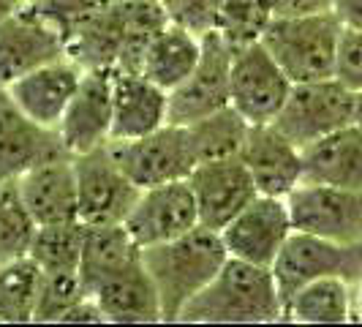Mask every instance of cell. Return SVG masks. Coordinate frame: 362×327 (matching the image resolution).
Returning <instances> with one entry per match:
<instances>
[{
    "label": "cell",
    "mask_w": 362,
    "mask_h": 327,
    "mask_svg": "<svg viewBox=\"0 0 362 327\" xmlns=\"http://www.w3.org/2000/svg\"><path fill=\"white\" fill-rule=\"evenodd\" d=\"M284 319L272 268L229 256L218 275L180 311L185 325H270Z\"/></svg>",
    "instance_id": "1"
},
{
    "label": "cell",
    "mask_w": 362,
    "mask_h": 327,
    "mask_svg": "<svg viewBox=\"0 0 362 327\" xmlns=\"http://www.w3.org/2000/svg\"><path fill=\"white\" fill-rule=\"evenodd\" d=\"M226 259L221 232L202 224L175 240L142 248V265L158 292L163 322H177L188 300L216 278Z\"/></svg>",
    "instance_id": "2"
},
{
    "label": "cell",
    "mask_w": 362,
    "mask_h": 327,
    "mask_svg": "<svg viewBox=\"0 0 362 327\" xmlns=\"http://www.w3.org/2000/svg\"><path fill=\"white\" fill-rule=\"evenodd\" d=\"M341 30L344 25L332 11L313 17H272L262 33V44L291 85H300L335 76Z\"/></svg>",
    "instance_id": "3"
},
{
    "label": "cell",
    "mask_w": 362,
    "mask_h": 327,
    "mask_svg": "<svg viewBox=\"0 0 362 327\" xmlns=\"http://www.w3.org/2000/svg\"><path fill=\"white\" fill-rule=\"evenodd\" d=\"M272 275L284 309L294 292L316 278L335 275L357 287L362 278V237L354 243H338L294 229L272 262Z\"/></svg>",
    "instance_id": "4"
},
{
    "label": "cell",
    "mask_w": 362,
    "mask_h": 327,
    "mask_svg": "<svg viewBox=\"0 0 362 327\" xmlns=\"http://www.w3.org/2000/svg\"><path fill=\"white\" fill-rule=\"evenodd\" d=\"M354 104L357 93L349 91L338 76L300 82L291 85L289 98L275 115L272 126L300 150H305L332 131L354 123Z\"/></svg>",
    "instance_id": "5"
},
{
    "label": "cell",
    "mask_w": 362,
    "mask_h": 327,
    "mask_svg": "<svg viewBox=\"0 0 362 327\" xmlns=\"http://www.w3.org/2000/svg\"><path fill=\"white\" fill-rule=\"evenodd\" d=\"M76 175V218L88 226L123 224L139 197V185L115 161L109 142L74 156Z\"/></svg>",
    "instance_id": "6"
},
{
    "label": "cell",
    "mask_w": 362,
    "mask_h": 327,
    "mask_svg": "<svg viewBox=\"0 0 362 327\" xmlns=\"http://www.w3.org/2000/svg\"><path fill=\"white\" fill-rule=\"evenodd\" d=\"M229 76H232V47L218 30H210L202 36V54L194 71L175 91H169L166 123L191 126L199 117L232 107Z\"/></svg>",
    "instance_id": "7"
},
{
    "label": "cell",
    "mask_w": 362,
    "mask_h": 327,
    "mask_svg": "<svg viewBox=\"0 0 362 327\" xmlns=\"http://www.w3.org/2000/svg\"><path fill=\"white\" fill-rule=\"evenodd\" d=\"M109 150L139 188L188 180V175L197 166V156L185 126L172 123L156 128L153 134L139 139H109Z\"/></svg>",
    "instance_id": "8"
},
{
    "label": "cell",
    "mask_w": 362,
    "mask_h": 327,
    "mask_svg": "<svg viewBox=\"0 0 362 327\" xmlns=\"http://www.w3.org/2000/svg\"><path fill=\"white\" fill-rule=\"evenodd\" d=\"M232 109H237L248 126L272 123L291 91L289 76L275 63L264 44L254 41L232 50Z\"/></svg>",
    "instance_id": "9"
},
{
    "label": "cell",
    "mask_w": 362,
    "mask_h": 327,
    "mask_svg": "<svg viewBox=\"0 0 362 327\" xmlns=\"http://www.w3.org/2000/svg\"><path fill=\"white\" fill-rule=\"evenodd\" d=\"M291 232H294V224H291L289 202L284 197L259 194L221 229V240L229 256L251 265H262V268H272L275 256L281 254Z\"/></svg>",
    "instance_id": "10"
},
{
    "label": "cell",
    "mask_w": 362,
    "mask_h": 327,
    "mask_svg": "<svg viewBox=\"0 0 362 327\" xmlns=\"http://www.w3.org/2000/svg\"><path fill=\"white\" fill-rule=\"evenodd\" d=\"M289 213L294 229L310 235L354 243L362 237V191L338 188L319 183H300L289 197Z\"/></svg>",
    "instance_id": "11"
},
{
    "label": "cell",
    "mask_w": 362,
    "mask_h": 327,
    "mask_svg": "<svg viewBox=\"0 0 362 327\" xmlns=\"http://www.w3.org/2000/svg\"><path fill=\"white\" fill-rule=\"evenodd\" d=\"M123 224L139 248L175 240L191 232L194 226H199L197 197L188 180H172L153 188H142Z\"/></svg>",
    "instance_id": "12"
},
{
    "label": "cell",
    "mask_w": 362,
    "mask_h": 327,
    "mask_svg": "<svg viewBox=\"0 0 362 327\" xmlns=\"http://www.w3.org/2000/svg\"><path fill=\"white\" fill-rule=\"evenodd\" d=\"M66 54V41L33 3L22 0L14 14L0 22V85L8 88L38 66Z\"/></svg>",
    "instance_id": "13"
},
{
    "label": "cell",
    "mask_w": 362,
    "mask_h": 327,
    "mask_svg": "<svg viewBox=\"0 0 362 327\" xmlns=\"http://www.w3.org/2000/svg\"><path fill=\"white\" fill-rule=\"evenodd\" d=\"M188 185L197 197L199 224L216 232H221L248 202L259 197L254 178L240 156L197 164L188 175Z\"/></svg>",
    "instance_id": "14"
},
{
    "label": "cell",
    "mask_w": 362,
    "mask_h": 327,
    "mask_svg": "<svg viewBox=\"0 0 362 327\" xmlns=\"http://www.w3.org/2000/svg\"><path fill=\"white\" fill-rule=\"evenodd\" d=\"M54 131L71 156L107 145L112 131V71L82 74V82Z\"/></svg>",
    "instance_id": "15"
},
{
    "label": "cell",
    "mask_w": 362,
    "mask_h": 327,
    "mask_svg": "<svg viewBox=\"0 0 362 327\" xmlns=\"http://www.w3.org/2000/svg\"><path fill=\"white\" fill-rule=\"evenodd\" d=\"M240 161L251 172L254 185L264 197H289L303 183V150L289 142L272 123L251 126Z\"/></svg>",
    "instance_id": "16"
},
{
    "label": "cell",
    "mask_w": 362,
    "mask_h": 327,
    "mask_svg": "<svg viewBox=\"0 0 362 327\" xmlns=\"http://www.w3.org/2000/svg\"><path fill=\"white\" fill-rule=\"evenodd\" d=\"M82 69L74 63L71 57L60 54L49 63L38 66L25 76L14 79L6 91L17 101V107L36 120L44 128H57L63 120V112L74 98V93L82 82Z\"/></svg>",
    "instance_id": "17"
},
{
    "label": "cell",
    "mask_w": 362,
    "mask_h": 327,
    "mask_svg": "<svg viewBox=\"0 0 362 327\" xmlns=\"http://www.w3.org/2000/svg\"><path fill=\"white\" fill-rule=\"evenodd\" d=\"M19 194L38 226L76 221V175L74 156L60 150L19 175Z\"/></svg>",
    "instance_id": "18"
},
{
    "label": "cell",
    "mask_w": 362,
    "mask_h": 327,
    "mask_svg": "<svg viewBox=\"0 0 362 327\" xmlns=\"http://www.w3.org/2000/svg\"><path fill=\"white\" fill-rule=\"evenodd\" d=\"M66 150L54 128L30 120L0 85V183L19 180L33 164Z\"/></svg>",
    "instance_id": "19"
},
{
    "label": "cell",
    "mask_w": 362,
    "mask_h": 327,
    "mask_svg": "<svg viewBox=\"0 0 362 327\" xmlns=\"http://www.w3.org/2000/svg\"><path fill=\"white\" fill-rule=\"evenodd\" d=\"M169 93L142 74L112 71V131L109 139H139L166 126Z\"/></svg>",
    "instance_id": "20"
},
{
    "label": "cell",
    "mask_w": 362,
    "mask_h": 327,
    "mask_svg": "<svg viewBox=\"0 0 362 327\" xmlns=\"http://www.w3.org/2000/svg\"><path fill=\"white\" fill-rule=\"evenodd\" d=\"M303 183L362 191V128L357 123H349L305 147Z\"/></svg>",
    "instance_id": "21"
},
{
    "label": "cell",
    "mask_w": 362,
    "mask_h": 327,
    "mask_svg": "<svg viewBox=\"0 0 362 327\" xmlns=\"http://www.w3.org/2000/svg\"><path fill=\"white\" fill-rule=\"evenodd\" d=\"M90 297L101 306L107 322L117 325H150V322H163L158 292L153 287V278L145 270L142 262L131 265L126 270L115 272L107 278Z\"/></svg>",
    "instance_id": "22"
},
{
    "label": "cell",
    "mask_w": 362,
    "mask_h": 327,
    "mask_svg": "<svg viewBox=\"0 0 362 327\" xmlns=\"http://www.w3.org/2000/svg\"><path fill=\"white\" fill-rule=\"evenodd\" d=\"M136 262H142V248L131 237L126 224H95L85 229L79 278L88 294H93L115 272L126 270Z\"/></svg>",
    "instance_id": "23"
},
{
    "label": "cell",
    "mask_w": 362,
    "mask_h": 327,
    "mask_svg": "<svg viewBox=\"0 0 362 327\" xmlns=\"http://www.w3.org/2000/svg\"><path fill=\"white\" fill-rule=\"evenodd\" d=\"M199 54L202 36L175 22H166L147 47L145 60H142V76L156 82L166 93L175 91L194 71V66L199 63Z\"/></svg>",
    "instance_id": "24"
},
{
    "label": "cell",
    "mask_w": 362,
    "mask_h": 327,
    "mask_svg": "<svg viewBox=\"0 0 362 327\" xmlns=\"http://www.w3.org/2000/svg\"><path fill=\"white\" fill-rule=\"evenodd\" d=\"M357 316L354 287L344 278H316L291 294L284 319L300 325H344Z\"/></svg>",
    "instance_id": "25"
},
{
    "label": "cell",
    "mask_w": 362,
    "mask_h": 327,
    "mask_svg": "<svg viewBox=\"0 0 362 327\" xmlns=\"http://www.w3.org/2000/svg\"><path fill=\"white\" fill-rule=\"evenodd\" d=\"M123 38H126L123 14L115 0L107 11L93 17L66 41V57H71L82 71H115L123 50Z\"/></svg>",
    "instance_id": "26"
},
{
    "label": "cell",
    "mask_w": 362,
    "mask_h": 327,
    "mask_svg": "<svg viewBox=\"0 0 362 327\" xmlns=\"http://www.w3.org/2000/svg\"><path fill=\"white\" fill-rule=\"evenodd\" d=\"M248 120L232 107H223L194 120L191 126H185L188 139L194 147L197 164L202 161H218V159H235L245 145L248 137Z\"/></svg>",
    "instance_id": "27"
},
{
    "label": "cell",
    "mask_w": 362,
    "mask_h": 327,
    "mask_svg": "<svg viewBox=\"0 0 362 327\" xmlns=\"http://www.w3.org/2000/svg\"><path fill=\"white\" fill-rule=\"evenodd\" d=\"M41 275L44 272L30 256L0 265V325L33 322Z\"/></svg>",
    "instance_id": "28"
},
{
    "label": "cell",
    "mask_w": 362,
    "mask_h": 327,
    "mask_svg": "<svg viewBox=\"0 0 362 327\" xmlns=\"http://www.w3.org/2000/svg\"><path fill=\"white\" fill-rule=\"evenodd\" d=\"M85 224L63 221V224H44L36 229L30 259L36 262L41 272H60V270H79L82 246H85Z\"/></svg>",
    "instance_id": "29"
},
{
    "label": "cell",
    "mask_w": 362,
    "mask_h": 327,
    "mask_svg": "<svg viewBox=\"0 0 362 327\" xmlns=\"http://www.w3.org/2000/svg\"><path fill=\"white\" fill-rule=\"evenodd\" d=\"M36 229L38 224L22 202L19 183H0V265L30 254Z\"/></svg>",
    "instance_id": "30"
},
{
    "label": "cell",
    "mask_w": 362,
    "mask_h": 327,
    "mask_svg": "<svg viewBox=\"0 0 362 327\" xmlns=\"http://www.w3.org/2000/svg\"><path fill=\"white\" fill-rule=\"evenodd\" d=\"M272 22L270 0H223L218 33L226 38V44L237 50L245 44L262 41V33Z\"/></svg>",
    "instance_id": "31"
},
{
    "label": "cell",
    "mask_w": 362,
    "mask_h": 327,
    "mask_svg": "<svg viewBox=\"0 0 362 327\" xmlns=\"http://www.w3.org/2000/svg\"><path fill=\"white\" fill-rule=\"evenodd\" d=\"M82 297H88L79 270L44 272L38 287V303L33 322H60L63 314L74 309Z\"/></svg>",
    "instance_id": "32"
},
{
    "label": "cell",
    "mask_w": 362,
    "mask_h": 327,
    "mask_svg": "<svg viewBox=\"0 0 362 327\" xmlns=\"http://www.w3.org/2000/svg\"><path fill=\"white\" fill-rule=\"evenodd\" d=\"M28 3H33L38 14L52 22L63 41H69L82 25L107 11L115 0H28Z\"/></svg>",
    "instance_id": "33"
},
{
    "label": "cell",
    "mask_w": 362,
    "mask_h": 327,
    "mask_svg": "<svg viewBox=\"0 0 362 327\" xmlns=\"http://www.w3.org/2000/svg\"><path fill=\"white\" fill-rule=\"evenodd\" d=\"M158 3L163 6L169 22L180 25V28L197 33V36L218 30L223 0H158Z\"/></svg>",
    "instance_id": "34"
},
{
    "label": "cell",
    "mask_w": 362,
    "mask_h": 327,
    "mask_svg": "<svg viewBox=\"0 0 362 327\" xmlns=\"http://www.w3.org/2000/svg\"><path fill=\"white\" fill-rule=\"evenodd\" d=\"M335 76L344 82L349 91L362 93V30H354V28L341 30Z\"/></svg>",
    "instance_id": "35"
},
{
    "label": "cell",
    "mask_w": 362,
    "mask_h": 327,
    "mask_svg": "<svg viewBox=\"0 0 362 327\" xmlns=\"http://www.w3.org/2000/svg\"><path fill=\"white\" fill-rule=\"evenodd\" d=\"M272 17H313L329 14L332 0H270Z\"/></svg>",
    "instance_id": "36"
},
{
    "label": "cell",
    "mask_w": 362,
    "mask_h": 327,
    "mask_svg": "<svg viewBox=\"0 0 362 327\" xmlns=\"http://www.w3.org/2000/svg\"><path fill=\"white\" fill-rule=\"evenodd\" d=\"M63 325H104L107 322V316H104V311L101 306L95 303V297H82L74 309H69L63 314V319H60Z\"/></svg>",
    "instance_id": "37"
},
{
    "label": "cell",
    "mask_w": 362,
    "mask_h": 327,
    "mask_svg": "<svg viewBox=\"0 0 362 327\" xmlns=\"http://www.w3.org/2000/svg\"><path fill=\"white\" fill-rule=\"evenodd\" d=\"M332 14L344 28L362 30V0H332Z\"/></svg>",
    "instance_id": "38"
},
{
    "label": "cell",
    "mask_w": 362,
    "mask_h": 327,
    "mask_svg": "<svg viewBox=\"0 0 362 327\" xmlns=\"http://www.w3.org/2000/svg\"><path fill=\"white\" fill-rule=\"evenodd\" d=\"M19 3H22V0H0V22L8 17V14H14L19 8Z\"/></svg>",
    "instance_id": "39"
},
{
    "label": "cell",
    "mask_w": 362,
    "mask_h": 327,
    "mask_svg": "<svg viewBox=\"0 0 362 327\" xmlns=\"http://www.w3.org/2000/svg\"><path fill=\"white\" fill-rule=\"evenodd\" d=\"M354 123L362 128V93H357V104H354Z\"/></svg>",
    "instance_id": "40"
},
{
    "label": "cell",
    "mask_w": 362,
    "mask_h": 327,
    "mask_svg": "<svg viewBox=\"0 0 362 327\" xmlns=\"http://www.w3.org/2000/svg\"><path fill=\"white\" fill-rule=\"evenodd\" d=\"M354 300H357V306H360V314H362V278H360V284L354 287Z\"/></svg>",
    "instance_id": "41"
}]
</instances>
